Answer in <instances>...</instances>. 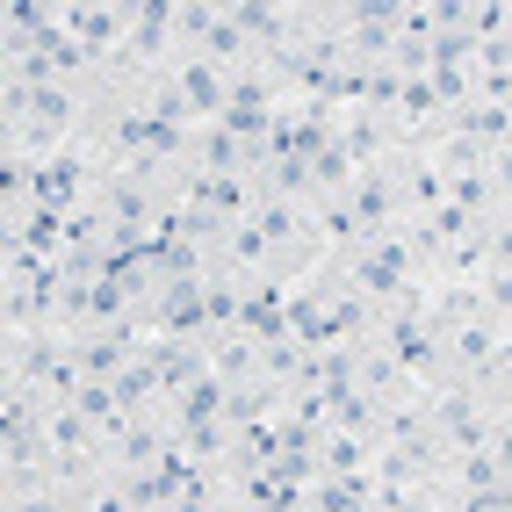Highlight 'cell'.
<instances>
[{
	"label": "cell",
	"instance_id": "cell-1",
	"mask_svg": "<svg viewBox=\"0 0 512 512\" xmlns=\"http://www.w3.org/2000/svg\"><path fill=\"white\" fill-rule=\"evenodd\" d=\"M426 440L433 455H469V448H505V397H484V390H433L426 404Z\"/></svg>",
	"mask_w": 512,
	"mask_h": 512
}]
</instances>
